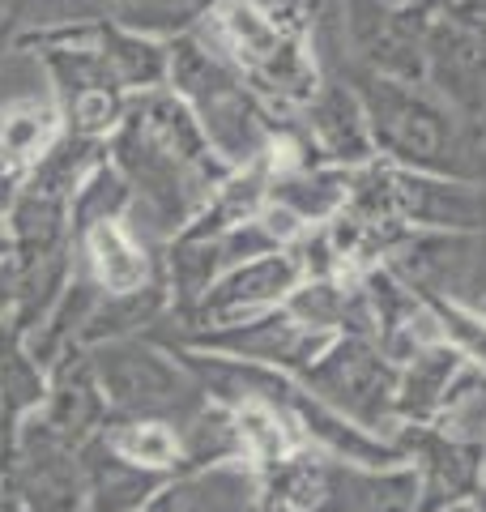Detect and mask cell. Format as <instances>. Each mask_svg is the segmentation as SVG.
<instances>
[{
  "mask_svg": "<svg viewBox=\"0 0 486 512\" xmlns=\"http://www.w3.org/2000/svg\"><path fill=\"white\" fill-rule=\"evenodd\" d=\"M384 197L393 214L410 231H440V235H486V188L444 175L405 171L380 163Z\"/></svg>",
  "mask_w": 486,
  "mask_h": 512,
  "instance_id": "14",
  "label": "cell"
},
{
  "mask_svg": "<svg viewBox=\"0 0 486 512\" xmlns=\"http://www.w3.org/2000/svg\"><path fill=\"white\" fill-rule=\"evenodd\" d=\"M235 414V427H239V453H243V466L252 474H261L278 461L295 457L303 444L295 419L278 406V402H265V397H243V402L226 406Z\"/></svg>",
  "mask_w": 486,
  "mask_h": 512,
  "instance_id": "27",
  "label": "cell"
},
{
  "mask_svg": "<svg viewBox=\"0 0 486 512\" xmlns=\"http://www.w3.org/2000/svg\"><path fill=\"white\" fill-rule=\"evenodd\" d=\"M397 376H401V367L371 338L342 333V338H333L329 350L295 380L316 397V402L346 414L350 423L393 440V431H397Z\"/></svg>",
  "mask_w": 486,
  "mask_h": 512,
  "instance_id": "7",
  "label": "cell"
},
{
  "mask_svg": "<svg viewBox=\"0 0 486 512\" xmlns=\"http://www.w3.org/2000/svg\"><path fill=\"white\" fill-rule=\"evenodd\" d=\"M414 500H418V478L410 466L367 470L329 457L320 512H414Z\"/></svg>",
  "mask_w": 486,
  "mask_h": 512,
  "instance_id": "21",
  "label": "cell"
},
{
  "mask_svg": "<svg viewBox=\"0 0 486 512\" xmlns=\"http://www.w3.org/2000/svg\"><path fill=\"white\" fill-rule=\"evenodd\" d=\"M0 512H26L18 495L9 491V483H5V478H0Z\"/></svg>",
  "mask_w": 486,
  "mask_h": 512,
  "instance_id": "36",
  "label": "cell"
},
{
  "mask_svg": "<svg viewBox=\"0 0 486 512\" xmlns=\"http://www.w3.org/2000/svg\"><path fill=\"white\" fill-rule=\"evenodd\" d=\"M171 316V295H167V282H154V286H141V291H128V295H99L94 312L81 329V342L77 346H107V342H124V338H150V333Z\"/></svg>",
  "mask_w": 486,
  "mask_h": 512,
  "instance_id": "26",
  "label": "cell"
},
{
  "mask_svg": "<svg viewBox=\"0 0 486 512\" xmlns=\"http://www.w3.org/2000/svg\"><path fill=\"white\" fill-rule=\"evenodd\" d=\"M405 466L418 478L414 512H452L461 504H478L486 478V444L452 436L444 427H410L393 431Z\"/></svg>",
  "mask_w": 486,
  "mask_h": 512,
  "instance_id": "9",
  "label": "cell"
},
{
  "mask_svg": "<svg viewBox=\"0 0 486 512\" xmlns=\"http://www.w3.org/2000/svg\"><path fill=\"white\" fill-rule=\"evenodd\" d=\"M273 163V158H269ZM354 171L324 167V163H273L269 175V205H278L299 227L316 231L333 222L350 201Z\"/></svg>",
  "mask_w": 486,
  "mask_h": 512,
  "instance_id": "18",
  "label": "cell"
},
{
  "mask_svg": "<svg viewBox=\"0 0 486 512\" xmlns=\"http://www.w3.org/2000/svg\"><path fill=\"white\" fill-rule=\"evenodd\" d=\"M469 363L461 350H452L448 342H435L427 350H418L414 359L401 363L397 376V427H435L448 410V397L457 389V380L469 372Z\"/></svg>",
  "mask_w": 486,
  "mask_h": 512,
  "instance_id": "19",
  "label": "cell"
},
{
  "mask_svg": "<svg viewBox=\"0 0 486 512\" xmlns=\"http://www.w3.org/2000/svg\"><path fill=\"white\" fill-rule=\"evenodd\" d=\"M47 402V367L30 355L26 329L18 320H0V414L5 431L18 444V431L30 414H39Z\"/></svg>",
  "mask_w": 486,
  "mask_h": 512,
  "instance_id": "23",
  "label": "cell"
},
{
  "mask_svg": "<svg viewBox=\"0 0 486 512\" xmlns=\"http://www.w3.org/2000/svg\"><path fill=\"white\" fill-rule=\"evenodd\" d=\"M167 90L180 99L205 141L226 167H252L269 158L278 141V111L256 99V90L209 47L197 30L171 39Z\"/></svg>",
  "mask_w": 486,
  "mask_h": 512,
  "instance_id": "3",
  "label": "cell"
},
{
  "mask_svg": "<svg viewBox=\"0 0 486 512\" xmlns=\"http://www.w3.org/2000/svg\"><path fill=\"white\" fill-rule=\"evenodd\" d=\"M35 419L56 431L64 444H90L99 431L107 427L111 410H107V397H103V384L94 376V363H90V350L86 346H73L47 367V402Z\"/></svg>",
  "mask_w": 486,
  "mask_h": 512,
  "instance_id": "16",
  "label": "cell"
},
{
  "mask_svg": "<svg viewBox=\"0 0 486 512\" xmlns=\"http://www.w3.org/2000/svg\"><path fill=\"white\" fill-rule=\"evenodd\" d=\"M363 291H367V308H371V342H376L397 367L405 359H414L418 350L444 342L427 299L405 278H397L388 265L367 269Z\"/></svg>",
  "mask_w": 486,
  "mask_h": 512,
  "instance_id": "15",
  "label": "cell"
},
{
  "mask_svg": "<svg viewBox=\"0 0 486 512\" xmlns=\"http://www.w3.org/2000/svg\"><path fill=\"white\" fill-rule=\"evenodd\" d=\"M324 0H218L197 35L278 116L299 111L324 82L316 9Z\"/></svg>",
  "mask_w": 486,
  "mask_h": 512,
  "instance_id": "1",
  "label": "cell"
},
{
  "mask_svg": "<svg viewBox=\"0 0 486 512\" xmlns=\"http://www.w3.org/2000/svg\"><path fill=\"white\" fill-rule=\"evenodd\" d=\"M324 64L337 69L359 90L380 163L486 188V146H478V141L465 133L457 116H452L423 82H397V77L346 69V64H337V60H324Z\"/></svg>",
  "mask_w": 486,
  "mask_h": 512,
  "instance_id": "2",
  "label": "cell"
},
{
  "mask_svg": "<svg viewBox=\"0 0 486 512\" xmlns=\"http://www.w3.org/2000/svg\"><path fill=\"white\" fill-rule=\"evenodd\" d=\"M423 86L440 99L469 137L486 146V43L440 13L427 39Z\"/></svg>",
  "mask_w": 486,
  "mask_h": 512,
  "instance_id": "13",
  "label": "cell"
},
{
  "mask_svg": "<svg viewBox=\"0 0 486 512\" xmlns=\"http://www.w3.org/2000/svg\"><path fill=\"white\" fill-rule=\"evenodd\" d=\"M5 483L22 500L26 512H86L81 448L64 444L56 431H47L35 419V414H30L18 431Z\"/></svg>",
  "mask_w": 486,
  "mask_h": 512,
  "instance_id": "12",
  "label": "cell"
},
{
  "mask_svg": "<svg viewBox=\"0 0 486 512\" xmlns=\"http://www.w3.org/2000/svg\"><path fill=\"white\" fill-rule=\"evenodd\" d=\"M94 26L43 30V35H18L9 47L35 60V69L47 86V99L60 107L64 133L86 141H111L128 116V94L107 69L99 47L90 39Z\"/></svg>",
  "mask_w": 486,
  "mask_h": 512,
  "instance_id": "4",
  "label": "cell"
},
{
  "mask_svg": "<svg viewBox=\"0 0 486 512\" xmlns=\"http://www.w3.org/2000/svg\"><path fill=\"white\" fill-rule=\"evenodd\" d=\"M81 470H86V512H141L150 495L167 483L162 474L120 461L99 436L81 444Z\"/></svg>",
  "mask_w": 486,
  "mask_h": 512,
  "instance_id": "25",
  "label": "cell"
},
{
  "mask_svg": "<svg viewBox=\"0 0 486 512\" xmlns=\"http://www.w3.org/2000/svg\"><path fill=\"white\" fill-rule=\"evenodd\" d=\"M69 218H73V244H77V239L86 235L90 227H99V222L133 218V188H128V180L120 175L116 163H103L86 184L77 188Z\"/></svg>",
  "mask_w": 486,
  "mask_h": 512,
  "instance_id": "31",
  "label": "cell"
},
{
  "mask_svg": "<svg viewBox=\"0 0 486 512\" xmlns=\"http://www.w3.org/2000/svg\"><path fill=\"white\" fill-rule=\"evenodd\" d=\"M9 256V239H5V231H0V261Z\"/></svg>",
  "mask_w": 486,
  "mask_h": 512,
  "instance_id": "37",
  "label": "cell"
},
{
  "mask_svg": "<svg viewBox=\"0 0 486 512\" xmlns=\"http://www.w3.org/2000/svg\"><path fill=\"white\" fill-rule=\"evenodd\" d=\"M295 137L312 163L342 167V171H363L376 163V141H371V124L359 90L337 69L324 64V82L299 111H286Z\"/></svg>",
  "mask_w": 486,
  "mask_h": 512,
  "instance_id": "10",
  "label": "cell"
},
{
  "mask_svg": "<svg viewBox=\"0 0 486 512\" xmlns=\"http://www.w3.org/2000/svg\"><path fill=\"white\" fill-rule=\"evenodd\" d=\"M0 5H18V0H0Z\"/></svg>",
  "mask_w": 486,
  "mask_h": 512,
  "instance_id": "41",
  "label": "cell"
},
{
  "mask_svg": "<svg viewBox=\"0 0 486 512\" xmlns=\"http://www.w3.org/2000/svg\"><path fill=\"white\" fill-rule=\"evenodd\" d=\"M111 163L120 167L128 188H133V214L141 210L154 222L158 244L171 239L175 231H184L188 222L201 214V205L214 197V188L222 184V180H209L205 171L188 167L184 158H175L167 146H158V141L128 116L120 124V133L111 137Z\"/></svg>",
  "mask_w": 486,
  "mask_h": 512,
  "instance_id": "6",
  "label": "cell"
},
{
  "mask_svg": "<svg viewBox=\"0 0 486 512\" xmlns=\"http://www.w3.org/2000/svg\"><path fill=\"white\" fill-rule=\"evenodd\" d=\"M303 282V265L295 248L269 252V256H252L209 286L205 299L192 308L184 320H162L158 329H209V325H235V320L273 312L299 291Z\"/></svg>",
  "mask_w": 486,
  "mask_h": 512,
  "instance_id": "11",
  "label": "cell"
},
{
  "mask_svg": "<svg viewBox=\"0 0 486 512\" xmlns=\"http://www.w3.org/2000/svg\"><path fill=\"white\" fill-rule=\"evenodd\" d=\"M99 56L107 60V69L116 73V82L124 86L128 99H141V94L167 90V73H171V43L150 39L141 30H128L116 22H99L90 30Z\"/></svg>",
  "mask_w": 486,
  "mask_h": 512,
  "instance_id": "22",
  "label": "cell"
},
{
  "mask_svg": "<svg viewBox=\"0 0 486 512\" xmlns=\"http://www.w3.org/2000/svg\"><path fill=\"white\" fill-rule=\"evenodd\" d=\"M111 419H192L209 397L188 367L154 338H124L90 350Z\"/></svg>",
  "mask_w": 486,
  "mask_h": 512,
  "instance_id": "5",
  "label": "cell"
},
{
  "mask_svg": "<svg viewBox=\"0 0 486 512\" xmlns=\"http://www.w3.org/2000/svg\"><path fill=\"white\" fill-rule=\"evenodd\" d=\"M448 18L457 22L461 30H469L474 39L486 43V0H448Z\"/></svg>",
  "mask_w": 486,
  "mask_h": 512,
  "instance_id": "33",
  "label": "cell"
},
{
  "mask_svg": "<svg viewBox=\"0 0 486 512\" xmlns=\"http://www.w3.org/2000/svg\"><path fill=\"white\" fill-rule=\"evenodd\" d=\"M150 338L158 346H184L201 350V355H222V359H243L261 363L273 372L303 376L324 350H329V333H316L299 325L286 308H273L261 316L235 320V325H209V329H154Z\"/></svg>",
  "mask_w": 486,
  "mask_h": 512,
  "instance_id": "8",
  "label": "cell"
},
{
  "mask_svg": "<svg viewBox=\"0 0 486 512\" xmlns=\"http://www.w3.org/2000/svg\"><path fill=\"white\" fill-rule=\"evenodd\" d=\"M99 440L116 453L120 461L150 474H180L184 461V444H180V423L167 419H107V427L99 431Z\"/></svg>",
  "mask_w": 486,
  "mask_h": 512,
  "instance_id": "28",
  "label": "cell"
},
{
  "mask_svg": "<svg viewBox=\"0 0 486 512\" xmlns=\"http://www.w3.org/2000/svg\"><path fill=\"white\" fill-rule=\"evenodd\" d=\"M9 457H13V440L5 431V414H0V478H5V470H9Z\"/></svg>",
  "mask_w": 486,
  "mask_h": 512,
  "instance_id": "35",
  "label": "cell"
},
{
  "mask_svg": "<svg viewBox=\"0 0 486 512\" xmlns=\"http://www.w3.org/2000/svg\"><path fill=\"white\" fill-rule=\"evenodd\" d=\"M60 137H64V120L47 94L30 90L0 103V167L26 175Z\"/></svg>",
  "mask_w": 486,
  "mask_h": 512,
  "instance_id": "24",
  "label": "cell"
},
{
  "mask_svg": "<svg viewBox=\"0 0 486 512\" xmlns=\"http://www.w3.org/2000/svg\"><path fill=\"white\" fill-rule=\"evenodd\" d=\"M18 295H22L18 265H13V256H5V261H0V320H9L18 312Z\"/></svg>",
  "mask_w": 486,
  "mask_h": 512,
  "instance_id": "34",
  "label": "cell"
},
{
  "mask_svg": "<svg viewBox=\"0 0 486 512\" xmlns=\"http://www.w3.org/2000/svg\"><path fill=\"white\" fill-rule=\"evenodd\" d=\"M452 512H482L478 504H461V508H452Z\"/></svg>",
  "mask_w": 486,
  "mask_h": 512,
  "instance_id": "39",
  "label": "cell"
},
{
  "mask_svg": "<svg viewBox=\"0 0 486 512\" xmlns=\"http://www.w3.org/2000/svg\"><path fill=\"white\" fill-rule=\"evenodd\" d=\"M77 265L94 278L103 295H128L162 282L158 244H145L128 218L99 222L77 239Z\"/></svg>",
  "mask_w": 486,
  "mask_h": 512,
  "instance_id": "17",
  "label": "cell"
},
{
  "mask_svg": "<svg viewBox=\"0 0 486 512\" xmlns=\"http://www.w3.org/2000/svg\"><path fill=\"white\" fill-rule=\"evenodd\" d=\"M474 308H478V312H482V316H486V295H482V299H478V303H474Z\"/></svg>",
  "mask_w": 486,
  "mask_h": 512,
  "instance_id": "40",
  "label": "cell"
},
{
  "mask_svg": "<svg viewBox=\"0 0 486 512\" xmlns=\"http://www.w3.org/2000/svg\"><path fill=\"white\" fill-rule=\"evenodd\" d=\"M418 295L427 299L435 325H440V338L486 372V316L474 308V303H457V299H444V295H431V291H418Z\"/></svg>",
  "mask_w": 486,
  "mask_h": 512,
  "instance_id": "32",
  "label": "cell"
},
{
  "mask_svg": "<svg viewBox=\"0 0 486 512\" xmlns=\"http://www.w3.org/2000/svg\"><path fill=\"white\" fill-rule=\"evenodd\" d=\"M103 163H111V141H86V137L64 133L56 146L26 171V188L47 192V197H60V201L73 205L77 188L86 184Z\"/></svg>",
  "mask_w": 486,
  "mask_h": 512,
  "instance_id": "29",
  "label": "cell"
},
{
  "mask_svg": "<svg viewBox=\"0 0 486 512\" xmlns=\"http://www.w3.org/2000/svg\"><path fill=\"white\" fill-rule=\"evenodd\" d=\"M180 444H184L180 474L214 470V466H243L235 414L226 406H218V402H205L192 419L180 423Z\"/></svg>",
  "mask_w": 486,
  "mask_h": 512,
  "instance_id": "30",
  "label": "cell"
},
{
  "mask_svg": "<svg viewBox=\"0 0 486 512\" xmlns=\"http://www.w3.org/2000/svg\"><path fill=\"white\" fill-rule=\"evenodd\" d=\"M141 512H256V474L248 466L171 474Z\"/></svg>",
  "mask_w": 486,
  "mask_h": 512,
  "instance_id": "20",
  "label": "cell"
},
{
  "mask_svg": "<svg viewBox=\"0 0 486 512\" xmlns=\"http://www.w3.org/2000/svg\"><path fill=\"white\" fill-rule=\"evenodd\" d=\"M478 508L486 512V478H482V495H478Z\"/></svg>",
  "mask_w": 486,
  "mask_h": 512,
  "instance_id": "38",
  "label": "cell"
}]
</instances>
